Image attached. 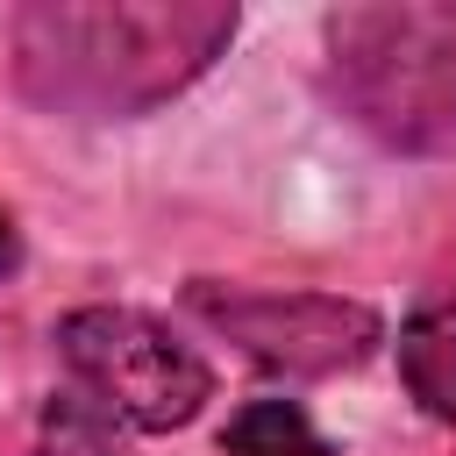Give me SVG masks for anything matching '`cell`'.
<instances>
[{"instance_id": "1", "label": "cell", "mask_w": 456, "mask_h": 456, "mask_svg": "<svg viewBox=\"0 0 456 456\" xmlns=\"http://www.w3.org/2000/svg\"><path fill=\"white\" fill-rule=\"evenodd\" d=\"M228 0H28L7 14L14 93L57 121H142L235 43Z\"/></svg>"}, {"instance_id": "2", "label": "cell", "mask_w": 456, "mask_h": 456, "mask_svg": "<svg viewBox=\"0 0 456 456\" xmlns=\"http://www.w3.org/2000/svg\"><path fill=\"white\" fill-rule=\"evenodd\" d=\"M321 86L349 128L392 157H456V14L335 7L321 14Z\"/></svg>"}, {"instance_id": "3", "label": "cell", "mask_w": 456, "mask_h": 456, "mask_svg": "<svg viewBox=\"0 0 456 456\" xmlns=\"http://www.w3.org/2000/svg\"><path fill=\"white\" fill-rule=\"evenodd\" d=\"M64 385L86 392L121 435L192 428L214 399V363L150 306H71L57 321Z\"/></svg>"}, {"instance_id": "4", "label": "cell", "mask_w": 456, "mask_h": 456, "mask_svg": "<svg viewBox=\"0 0 456 456\" xmlns=\"http://www.w3.org/2000/svg\"><path fill=\"white\" fill-rule=\"evenodd\" d=\"M185 314L235 342L256 370L278 378H342L385 349V314L349 292H306V285H228V278H192Z\"/></svg>"}, {"instance_id": "5", "label": "cell", "mask_w": 456, "mask_h": 456, "mask_svg": "<svg viewBox=\"0 0 456 456\" xmlns=\"http://www.w3.org/2000/svg\"><path fill=\"white\" fill-rule=\"evenodd\" d=\"M392 356H399L406 399H413L435 428H456V278L428 285V292L406 306Z\"/></svg>"}, {"instance_id": "6", "label": "cell", "mask_w": 456, "mask_h": 456, "mask_svg": "<svg viewBox=\"0 0 456 456\" xmlns=\"http://www.w3.org/2000/svg\"><path fill=\"white\" fill-rule=\"evenodd\" d=\"M221 456H335V442L314 428V413L299 399H242L221 428Z\"/></svg>"}, {"instance_id": "7", "label": "cell", "mask_w": 456, "mask_h": 456, "mask_svg": "<svg viewBox=\"0 0 456 456\" xmlns=\"http://www.w3.org/2000/svg\"><path fill=\"white\" fill-rule=\"evenodd\" d=\"M28 456H128V435H121L86 392L57 385V392L43 399V413H36V442H28Z\"/></svg>"}, {"instance_id": "8", "label": "cell", "mask_w": 456, "mask_h": 456, "mask_svg": "<svg viewBox=\"0 0 456 456\" xmlns=\"http://www.w3.org/2000/svg\"><path fill=\"white\" fill-rule=\"evenodd\" d=\"M21 271V228H14V214L0 207V278H14Z\"/></svg>"}]
</instances>
